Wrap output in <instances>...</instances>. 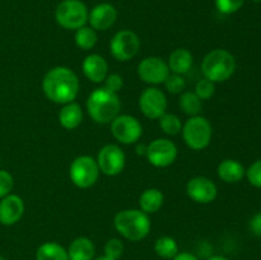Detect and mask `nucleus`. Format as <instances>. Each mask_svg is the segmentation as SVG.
I'll use <instances>...</instances> for the list:
<instances>
[{
  "label": "nucleus",
  "mask_w": 261,
  "mask_h": 260,
  "mask_svg": "<svg viewBox=\"0 0 261 260\" xmlns=\"http://www.w3.org/2000/svg\"><path fill=\"white\" fill-rule=\"evenodd\" d=\"M88 8L81 0H63L55 9V20L64 30L76 31L88 22Z\"/></svg>",
  "instance_id": "6"
},
{
  "label": "nucleus",
  "mask_w": 261,
  "mask_h": 260,
  "mask_svg": "<svg viewBox=\"0 0 261 260\" xmlns=\"http://www.w3.org/2000/svg\"><path fill=\"white\" fill-rule=\"evenodd\" d=\"M137 153H138V154H142V155L147 154V145H144V144L138 145V147H137Z\"/></svg>",
  "instance_id": "37"
},
{
  "label": "nucleus",
  "mask_w": 261,
  "mask_h": 260,
  "mask_svg": "<svg viewBox=\"0 0 261 260\" xmlns=\"http://www.w3.org/2000/svg\"><path fill=\"white\" fill-rule=\"evenodd\" d=\"M186 194L193 201L199 204H209L218 195L217 185L205 176H196L186 184Z\"/></svg>",
  "instance_id": "14"
},
{
  "label": "nucleus",
  "mask_w": 261,
  "mask_h": 260,
  "mask_svg": "<svg viewBox=\"0 0 261 260\" xmlns=\"http://www.w3.org/2000/svg\"><path fill=\"white\" fill-rule=\"evenodd\" d=\"M114 226L124 239L137 242L149 235L152 223L149 216L140 209H124L116 213Z\"/></svg>",
  "instance_id": "3"
},
{
  "label": "nucleus",
  "mask_w": 261,
  "mask_h": 260,
  "mask_svg": "<svg viewBox=\"0 0 261 260\" xmlns=\"http://www.w3.org/2000/svg\"><path fill=\"white\" fill-rule=\"evenodd\" d=\"M245 0H216V7L222 14H233L244 5Z\"/></svg>",
  "instance_id": "31"
},
{
  "label": "nucleus",
  "mask_w": 261,
  "mask_h": 260,
  "mask_svg": "<svg viewBox=\"0 0 261 260\" xmlns=\"http://www.w3.org/2000/svg\"><path fill=\"white\" fill-rule=\"evenodd\" d=\"M93 260H112V259H110V257H107V256H105V255H102V256L94 257Z\"/></svg>",
  "instance_id": "39"
},
{
  "label": "nucleus",
  "mask_w": 261,
  "mask_h": 260,
  "mask_svg": "<svg viewBox=\"0 0 261 260\" xmlns=\"http://www.w3.org/2000/svg\"><path fill=\"white\" fill-rule=\"evenodd\" d=\"M82 70H83L86 78L91 82L102 83L109 75V64L103 56L98 55V54H91L84 58Z\"/></svg>",
  "instance_id": "17"
},
{
  "label": "nucleus",
  "mask_w": 261,
  "mask_h": 260,
  "mask_svg": "<svg viewBox=\"0 0 261 260\" xmlns=\"http://www.w3.org/2000/svg\"><path fill=\"white\" fill-rule=\"evenodd\" d=\"M140 40L135 32L122 30L115 33L110 41V53L117 61H129L139 53Z\"/></svg>",
  "instance_id": "8"
},
{
  "label": "nucleus",
  "mask_w": 261,
  "mask_h": 260,
  "mask_svg": "<svg viewBox=\"0 0 261 260\" xmlns=\"http://www.w3.org/2000/svg\"><path fill=\"white\" fill-rule=\"evenodd\" d=\"M206 260H229L228 257L223 256V255H212V256H209Z\"/></svg>",
  "instance_id": "38"
},
{
  "label": "nucleus",
  "mask_w": 261,
  "mask_h": 260,
  "mask_svg": "<svg viewBox=\"0 0 261 260\" xmlns=\"http://www.w3.org/2000/svg\"><path fill=\"white\" fill-rule=\"evenodd\" d=\"M182 138L189 148L193 150H203L211 144L213 129L206 117L198 115L193 116L182 125Z\"/></svg>",
  "instance_id": "5"
},
{
  "label": "nucleus",
  "mask_w": 261,
  "mask_h": 260,
  "mask_svg": "<svg viewBox=\"0 0 261 260\" xmlns=\"http://www.w3.org/2000/svg\"><path fill=\"white\" fill-rule=\"evenodd\" d=\"M14 186V178L7 170H0V199L9 195Z\"/></svg>",
  "instance_id": "32"
},
{
  "label": "nucleus",
  "mask_w": 261,
  "mask_h": 260,
  "mask_svg": "<svg viewBox=\"0 0 261 260\" xmlns=\"http://www.w3.org/2000/svg\"><path fill=\"white\" fill-rule=\"evenodd\" d=\"M252 2H255V3H260L261 0H252Z\"/></svg>",
  "instance_id": "41"
},
{
  "label": "nucleus",
  "mask_w": 261,
  "mask_h": 260,
  "mask_svg": "<svg viewBox=\"0 0 261 260\" xmlns=\"http://www.w3.org/2000/svg\"><path fill=\"white\" fill-rule=\"evenodd\" d=\"M69 260H93L96 257V246L88 237H76L68 249Z\"/></svg>",
  "instance_id": "18"
},
{
  "label": "nucleus",
  "mask_w": 261,
  "mask_h": 260,
  "mask_svg": "<svg viewBox=\"0 0 261 260\" xmlns=\"http://www.w3.org/2000/svg\"><path fill=\"white\" fill-rule=\"evenodd\" d=\"M160 126L162 132L167 135H177L182 130L181 119L175 114H165L160 117Z\"/></svg>",
  "instance_id": "27"
},
{
  "label": "nucleus",
  "mask_w": 261,
  "mask_h": 260,
  "mask_svg": "<svg viewBox=\"0 0 261 260\" xmlns=\"http://www.w3.org/2000/svg\"><path fill=\"white\" fill-rule=\"evenodd\" d=\"M246 176L247 180L252 186L261 189V160L254 162L247 168Z\"/></svg>",
  "instance_id": "33"
},
{
  "label": "nucleus",
  "mask_w": 261,
  "mask_h": 260,
  "mask_svg": "<svg viewBox=\"0 0 261 260\" xmlns=\"http://www.w3.org/2000/svg\"><path fill=\"white\" fill-rule=\"evenodd\" d=\"M178 105H180V109L190 117L200 115L201 107H203L201 99L194 92L190 91H186L181 93L180 99H178Z\"/></svg>",
  "instance_id": "25"
},
{
  "label": "nucleus",
  "mask_w": 261,
  "mask_h": 260,
  "mask_svg": "<svg viewBox=\"0 0 261 260\" xmlns=\"http://www.w3.org/2000/svg\"><path fill=\"white\" fill-rule=\"evenodd\" d=\"M82 120H83V111L75 102L64 105L59 112V122L66 130L76 129L82 124Z\"/></svg>",
  "instance_id": "21"
},
{
  "label": "nucleus",
  "mask_w": 261,
  "mask_h": 260,
  "mask_svg": "<svg viewBox=\"0 0 261 260\" xmlns=\"http://www.w3.org/2000/svg\"><path fill=\"white\" fill-rule=\"evenodd\" d=\"M154 252L161 259L172 260L180 252L177 241L171 236L160 237L154 242Z\"/></svg>",
  "instance_id": "24"
},
{
  "label": "nucleus",
  "mask_w": 261,
  "mask_h": 260,
  "mask_svg": "<svg viewBox=\"0 0 261 260\" xmlns=\"http://www.w3.org/2000/svg\"><path fill=\"white\" fill-rule=\"evenodd\" d=\"M99 167L97 161L91 155H79L69 167V177L79 189H88L97 183Z\"/></svg>",
  "instance_id": "7"
},
{
  "label": "nucleus",
  "mask_w": 261,
  "mask_h": 260,
  "mask_svg": "<svg viewBox=\"0 0 261 260\" xmlns=\"http://www.w3.org/2000/svg\"><path fill=\"white\" fill-rule=\"evenodd\" d=\"M97 40H98L97 32L92 27H88V25H83V27L78 28L75 31V35H74L75 45L84 51L92 50L96 46Z\"/></svg>",
  "instance_id": "26"
},
{
  "label": "nucleus",
  "mask_w": 261,
  "mask_h": 260,
  "mask_svg": "<svg viewBox=\"0 0 261 260\" xmlns=\"http://www.w3.org/2000/svg\"><path fill=\"white\" fill-rule=\"evenodd\" d=\"M193 61V54L188 48H176L171 53L167 65L171 73L184 75L191 69Z\"/></svg>",
  "instance_id": "20"
},
{
  "label": "nucleus",
  "mask_w": 261,
  "mask_h": 260,
  "mask_svg": "<svg viewBox=\"0 0 261 260\" xmlns=\"http://www.w3.org/2000/svg\"><path fill=\"white\" fill-rule=\"evenodd\" d=\"M219 178L227 184H236L241 181L246 175V170L236 160H224L222 161L217 168Z\"/></svg>",
  "instance_id": "19"
},
{
  "label": "nucleus",
  "mask_w": 261,
  "mask_h": 260,
  "mask_svg": "<svg viewBox=\"0 0 261 260\" xmlns=\"http://www.w3.org/2000/svg\"><path fill=\"white\" fill-rule=\"evenodd\" d=\"M117 19V10L110 3H101L92 8L88 14L89 27L94 31H106L115 24Z\"/></svg>",
  "instance_id": "16"
},
{
  "label": "nucleus",
  "mask_w": 261,
  "mask_h": 260,
  "mask_svg": "<svg viewBox=\"0 0 261 260\" xmlns=\"http://www.w3.org/2000/svg\"><path fill=\"white\" fill-rule=\"evenodd\" d=\"M139 107L145 117L158 120L167 110V97L157 87H149L140 94Z\"/></svg>",
  "instance_id": "12"
},
{
  "label": "nucleus",
  "mask_w": 261,
  "mask_h": 260,
  "mask_svg": "<svg viewBox=\"0 0 261 260\" xmlns=\"http://www.w3.org/2000/svg\"><path fill=\"white\" fill-rule=\"evenodd\" d=\"M214 92H216V87H214L213 82L204 78L200 79V81L195 84V91H194V93H195L201 101H204V99L212 98Z\"/></svg>",
  "instance_id": "29"
},
{
  "label": "nucleus",
  "mask_w": 261,
  "mask_h": 260,
  "mask_svg": "<svg viewBox=\"0 0 261 260\" xmlns=\"http://www.w3.org/2000/svg\"><path fill=\"white\" fill-rule=\"evenodd\" d=\"M105 88L109 89V91L114 92V93H117L122 89L124 87V79H122L121 75L119 74H109L106 76V79L103 81Z\"/></svg>",
  "instance_id": "34"
},
{
  "label": "nucleus",
  "mask_w": 261,
  "mask_h": 260,
  "mask_svg": "<svg viewBox=\"0 0 261 260\" xmlns=\"http://www.w3.org/2000/svg\"><path fill=\"white\" fill-rule=\"evenodd\" d=\"M36 260H69L68 250L58 242H43L36 250Z\"/></svg>",
  "instance_id": "23"
},
{
  "label": "nucleus",
  "mask_w": 261,
  "mask_h": 260,
  "mask_svg": "<svg viewBox=\"0 0 261 260\" xmlns=\"http://www.w3.org/2000/svg\"><path fill=\"white\" fill-rule=\"evenodd\" d=\"M163 200H165V196H163V193L160 189H147V190L143 191L139 198L140 211L147 214L155 213V212L162 208Z\"/></svg>",
  "instance_id": "22"
},
{
  "label": "nucleus",
  "mask_w": 261,
  "mask_h": 260,
  "mask_svg": "<svg viewBox=\"0 0 261 260\" xmlns=\"http://www.w3.org/2000/svg\"><path fill=\"white\" fill-rule=\"evenodd\" d=\"M0 161H2V158H0Z\"/></svg>",
  "instance_id": "42"
},
{
  "label": "nucleus",
  "mask_w": 261,
  "mask_h": 260,
  "mask_svg": "<svg viewBox=\"0 0 261 260\" xmlns=\"http://www.w3.org/2000/svg\"><path fill=\"white\" fill-rule=\"evenodd\" d=\"M249 226H250V229H251V232L255 235V236L261 237V212L255 214V216L250 219Z\"/></svg>",
  "instance_id": "35"
},
{
  "label": "nucleus",
  "mask_w": 261,
  "mask_h": 260,
  "mask_svg": "<svg viewBox=\"0 0 261 260\" xmlns=\"http://www.w3.org/2000/svg\"><path fill=\"white\" fill-rule=\"evenodd\" d=\"M170 73L167 63L158 56H149V58L143 59L138 65L139 78L144 83L152 84V86L165 83Z\"/></svg>",
  "instance_id": "13"
},
{
  "label": "nucleus",
  "mask_w": 261,
  "mask_h": 260,
  "mask_svg": "<svg viewBox=\"0 0 261 260\" xmlns=\"http://www.w3.org/2000/svg\"><path fill=\"white\" fill-rule=\"evenodd\" d=\"M42 91L54 103H70L79 93V79L70 68L55 66L43 76Z\"/></svg>",
  "instance_id": "1"
},
{
  "label": "nucleus",
  "mask_w": 261,
  "mask_h": 260,
  "mask_svg": "<svg viewBox=\"0 0 261 260\" xmlns=\"http://www.w3.org/2000/svg\"><path fill=\"white\" fill-rule=\"evenodd\" d=\"M0 260H7V259H5V257H4V256H3V255H2V254H0Z\"/></svg>",
  "instance_id": "40"
},
{
  "label": "nucleus",
  "mask_w": 261,
  "mask_h": 260,
  "mask_svg": "<svg viewBox=\"0 0 261 260\" xmlns=\"http://www.w3.org/2000/svg\"><path fill=\"white\" fill-rule=\"evenodd\" d=\"M172 260H200L195 254L189 251H184V252H178Z\"/></svg>",
  "instance_id": "36"
},
{
  "label": "nucleus",
  "mask_w": 261,
  "mask_h": 260,
  "mask_svg": "<svg viewBox=\"0 0 261 260\" xmlns=\"http://www.w3.org/2000/svg\"><path fill=\"white\" fill-rule=\"evenodd\" d=\"M124 250H125L124 242H122L120 239L114 237V239H110L109 241L105 244L103 255L112 260H119L121 259L122 254H124Z\"/></svg>",
  "instance_id": "28"
},
{
  "label": "nucleus",
  "mask_w": 261,
  "mask_h": 260,
  "mask_svg": "<svg viewBox=\"0 0 261 260\" xmlns=\"http://www.w3.org/2000/svg\"><path fill=\"white\" fill-rule=\"evenodd\" d=\"M148 162L158 168H165L172 165L177 158V147L175 143L166 138H158L147 145Z\"/></svg>",
  "instance_id": "10"
},
{
  "label": "nucleus",
  "mask_w": 261,
  "mask_h": 260,
  "mask_svg": "<svg viewBox=\"0 0 261 260\" xmlns=\"http://www.w3.org/2000/svg\"><path fill=\"white\" fill-rule=\"evenodd\" d=\"M165 86L166 89L168 92H171V93H181L185 89L186 82L184 79V76L180 75V74L170 73V75L165 81Z\"/></svg>",
  "instance_id": "30"
},
{
  "label": "nucleus",
  "mask_w": 261,
  "mask_h": 260,
  "mask_svg": "<svg viewBox=\"0 0 261 260\" xmlns=\"http://www.w3.org/2000/svg\"><path fill=\"white\" fill-rule=\"evenodd\" d=\"M24 201L17 194H12L0 199V224L13 226L18 223L24 214Z\"/></svg>",
  "instance_id": "15"
},
{
  "label": "nucleus",
  "mask_w": 261,
  "mask_h": 260,
  "mask_svg": "<svg viewBox=\"0 0 261 260\" xmlns=\"http://www.w3.org/2000/svg\"><path fill=\"white\" fill-rule=\"evenodd\" d=\"M121 102L117 93L105 87L97 88L87 98V111L97 124H111L112 120L120 115Z\"/></svg>",
  "instance_id": "2"
},
{
  "label": "nucleus",
  "mask_w": 261,
  "mask_h": 260,
  "mask_svg": "<svg viewBox=\"0 0 261 260\" xmlns=\"http://www.w3.org/2000/svg\"><path fill=\"white\" fill-rule=\"evenodd\" d=\"M96 161L99 167V172L105 173L106 176H117L125 168L126 155L119 145L106 144L99 149Z\"/></svg>",
  "instance_id": "11"
},
{
  "label": "nucleus",
  "mask_w": 261,
  "mask_h": 260,
  "mask_svg": "<svg viewBox=\"0 0 261 260\" xmlns=\"http://www.w3.org/2000/svg\"><path fill=\"white\" fill-rule=\"evenodd\" d=\"M111 133L121 144H134L142 137L143 127L137 117L132 115H117L111 121Z\"/></svg>",
  "instance_id": "9"
},
{
  "label": "nucleus",
  "mask_w": 261,
  "mask_h": 260,
  "mask_svg": "<svg viewBox=\"0 0 261 260\" xmlns=\"http://www.w3.org/2000/svg\"><path fill=\"white\" fill-rule=\"evenodd\" d=\"M236 70V59L229 51L216 48L204 56L201 61V73L204 78L213 83L226 82Z\"/></svg>",
  "instance_id": "4"
}]
</instances>
